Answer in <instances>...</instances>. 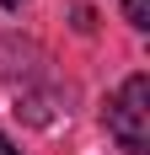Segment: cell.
I'll use <instances>...</instances> for the list:
<instances>
[{
  "label": "cell",
  "mask_w": 150,
  "mask_h": 155,
  "mask_svg": "<svg viewBox=\"0 0 150 155\" xmlns=\"http://www.w3.org/2000/svg\"><path fill=\"white\" fill-rule=\"evenodd\" d=\"M0 155H22V150H16V144L5 139V134H0Z\"/></svg>",
  "instance_id": "5"
},
{
  "label": "cell",
  "mask_w": 150,
  "mask_h": 155,
  "mask_svg": "<svg viewBox=\"0 0 150 155\" xmlns=\"http://www.w3.org/2000/svg\"><path fill=\"white\" fill-rule=\"evenodd\" d=\"M75 32H97V11L91 5H75Z\"/></svg>",
  "instance_id": "4"
},
{
  "label": "cell",
  "mask_w": 150,
  "mask_h": 155,
  "mask_svg": "<svg viewBox=\"0 0 150 155\" xmlns=\"http://www.w3.org/2000/svg\"><path fill=\"white\" fill-rule=\"evenodd\" d=\"M0 5H5V11H22V5H27V0H0Z\"/></svg>",
  "instance_id": "6"
},
{
  "label": "cell",
  "mask_w": 150,
  "mask_h": 155,
  "mask_svg": "<svg viewBox=\"0 0 150 155\" xmlns=\"http://www.w3.org/2000/svg\"><path fill=\"white\" fill-rule=\"evenodd\" d=\"M123 21H129L134 32H145L150 27V0H123Z\"/></svg>",
  "instance_id": "3"
},
{
  "label": "cell",
  "mask_w": 150,
  "mask_h": 155,
  "mask_svg": "<svg viewBox=\"0 0 150 155\" xmlns=\"http://www.w3.org/2000/svg\"><path fill=\"white\" fill-rule=\"evenodd\" d=\"M107 134H113L129 155L150 150V80L145 75H129L118 86V96L107 102Z\"/></svg>",
  "instance_id": "1"
},
{
  "label": "cell",
  "mask_w": 150,
  "mask_h": 155,
  "mask_svg": "<svg viewBox=\"0 0 150 155\" xmlns=\"http://www.w3.org/2000/svg\"><path fill=\"white\" fill-rule=\"evenodd\" d=\"M38 75H43V54H38V43H27V38H0V80L32 86Z\"/></svg>",
  "instance_id": "2"
}]
</instances>
